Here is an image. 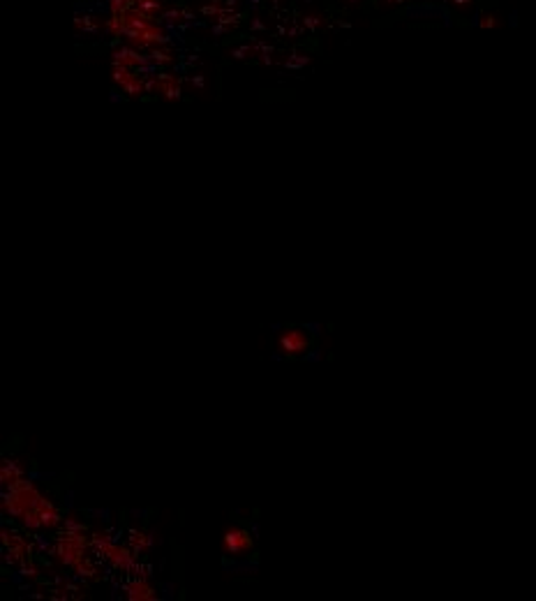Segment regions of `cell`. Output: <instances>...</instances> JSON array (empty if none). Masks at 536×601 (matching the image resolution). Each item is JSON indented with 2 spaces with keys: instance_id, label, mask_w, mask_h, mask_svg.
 I'll list each match as a JSON object with an SVG mask.
<instances>
[{
  "instance_id": "cell-25",
  "label": "cell",
  "mask_w": 536,
  "mask_h": 601,
  "mask_svg": "<svg viewBox=\"0 0 536 601\" xmlns=\"http://www.w3.org/2000/svg\"><path fill=\"white\" fill-rule=\"evenodd\" d=\"M250 31H254V32H264V31H268V26H266L261 19H252L250 21Z\"/></svg>"
},
{
  "instance_id": "cell-7",
  "label": "cell",
  "mask_w": 536,
  "mask_h": 601,
  "mask_svg": "<svg viewBox=\"0 0 536 601\" xmlns=\"http://www.w3.org/2000/svg\"><path fill=\"white\" fill-rule=\"evenodd\" d=\"M123 597L129 601H155L158 592L151 585V580L146 573H132L129 580L123 585Z\"/></svg>"
},
{
  "instance_id": "cell-34",
  "label": "cell",
  "mask_w": 536,
  "mask_h": 601,
  "mask_svg": "<svg viewBox=\"0 0 536 601\" xmlns=\"http://www.w3.org/2000/svg\"><path fill=\"white\" fill-rule=\"evenodd\" d=\"M453 2H455V5H469L472 0H453Z\"/></svg>"
},
{
  "instance_id": "cell-3",
  "label": "cell",
  "mask_w": 536,
  "mask_h": 601,
  "mask_svg": "<svg viewBox=\"0 0 536 601\" xmlns=\"http://www.w3.org/2000/svg\"><path fill=\"white\" fill-rule=\"evenodd\" d=\"M93 543V553L104 560L111 569L123 571V573H141V564H139V555L134 550L127 546V543H121L116 541L109 532H95L91 537Z\"/></svg>"
},
{
  "instance_id": "cell-6",
  "label": "cell",
  "mask_w": 536,
  "mask_h": 601,
  "mask_svg": "<svg viewBox=\"0 0 536 601\" xmlns=\"http://www.w3.org/2000/svg\"><path fill=\"white\" fill-rule=\"evenodd\" d=\"M278 349L284 356H303L310 349V335L301 326H289L278 335Z\"/></svg>"
},
{
  "instance_id": "cell-11",
  "label": "cell",
  "mask_w": 536,
  "mask_h": 601,
  "mask_svg": "<svg viewBox=\"0 0 536 601\" xmlns=\"http://www.w3.org/2000/svg\"><path fill=\"white\" fill-rule=\"evenodd\" d=\"M166 42H169V37L159 31L158 26H148L146 31L139 32V37H136L132 44L134 46H148V44H166Z\"/></svg>"
},
{
  "instance_id": "cell-10",
  "label": "cell",
  "mask_w": 536,
  "mask_h": 601,
  "mask_svg": "<svg viewBox=\"0 0 536 601\" xmlns=\"http://www.w3.org/2000/svg\"><path fill=\"white\" fill-rule=\"evenodd\" d=\"M158 81H159L158 88L164 99H169V102L181 99V79H176L171 74H158Z\"/></svg>"
},
{
  "instance_id": "cell-19",
  "label": "cell",
  "mask_w": 536,
  "mask_h": 601,
  "mask_svg": "<svg viewBox=\"0 0 536 601\" xmlns=\"http://www.w3.org/2000/svg\"><path fill=\"white\" fill-rule=\"evenodd\" d=\"M136 7L153 14V12H162V2L159 0H136Z\"/></svg>"
},
{
  "instance_id": "cell-9",
  "label": "cell",
  "mask_w": 536,
  "mask_h": 601,
  "mask_svg": "<svg viewBox=\"0 0 536 601\" xmlns=\"http://www.w3.org/2000/svg\"><path fill=\"white\" fill-rule=\"evenodd\" d=\"M127 546L134 550L136 555H146L153 548V537L146 530H129L127 532Z\"/></svg>"
},
{
  "instance_id": "cell-12",
  "label": "cell",
  "mask_w": 536,
  "mask_h": 601,
  "mask_svg": "<svg viewBox=\"0 0 536 601\" xmlns=\"http://www.w3.org/2000/svg\"><path fill=\"white\" fill-rule=\"evenodd\" d=\"M121 88H123V93H127L129 97H139L141 93H146L144 81H141V79H136L134 74H127V79L121 84Z\"/></svg>"
},
{
  "instance_id": "cell-20",
  "label": "cell",
  "mask_w": 536,
  "mask_h": 601,
  "mask_svg": "<svg viewBox=\"0 0 536 601\" xmlns=\"http://www.w3.org/2000/svg\"><path fill=\"white\" fill-rule=\"evenodd\" d=\"M148 56H151L153 63H174V56L169 54V51H164V49H153Z\"/></svg>"
},
{
  "instance_id": "cell-27",
  "label": "cell",
  "mask_w": 536,
  "mask_h": 601,
  "mask_svg": "<svg viewBox=\"0 0 536 601\" xmlns=\"http://www.w3.org/2000/svg\"><path fill=\"white\" fill-rule=\"evenodd\" d=\"M497 23H499V21H497V19H495V16H490V14L481 19V26H483V28H495Z\"/></svg>"
},
{
  "instance_id": "cell-24",
  "label": "cell",
  "mask_w": 536,
  "mask_h": 601,
  "mask_svg": "<svg viewBox=\"0 0 536 601\" xmlns=\"http://www.w3.org/2000/svg\"><path fill=\"white\" fill-rule=\"evenodd\" d=\"M252 51H254V54H273L275 49H273L271 44H266V42H254Z\"/></svg>"
},
{
  "instance_id": "cell-31",
  "label": "cell",
  "mask_w": 536,
  "mask_h": 601,
  "mask_svg": "<svg viewBox=\"0 0 536 601\" xmlns=\"http://www.w3.org/2000/svg\"><path fill=\"white\" fill-rule=\"evenodd\" d=\"M192 86H196V88L201 91V88H204V76H194V79H192Z\"/></svg>"
},
{
  "instance_id": "cell-16",
  "label": "cell",
  "mask_w": 536,
  "mask_h": 601,
  "mask_svg": "<svg viewBox=\"0 0 536 601\" xmlns=\"http://www.w3.org/2000/svg\"><path fill=\"white\" fill-rule=\"evenodd\" d=\"M310 61H312L310 56H303V54H291V56H289V58H287V61H284V65H287V67H291V69H301V67H305V65H308Z\"/></svg>"
},
{
  "instance_id": "cell-33",
  "label": "cell",
  "mask_w": 536,
  "mask_h": 601,
  "mask_svg": "<svg viewBox=\"0 0 536 601\" xmlns=\"http://www.w3.org/2000/svg\"><path fill=\"white\" fill-rule=\"evenodd\" d=\"M183 16H185V19H194V14H192L189 9H183Z\"/></svg>"
},
{
  "instance_id": "cell-8",
  "label": "cell",
  "mask_w": 536,
  "mask_h": 601,
  "mask_svg": "<svg viewBox=\"0 0 536 601\" xmlns=\"http://www.w3.org/2000/svg\"><path fill=\"white\" fill-rule=\"evenodd\" d=\"M26 479V465L16 458H2L0 460V486L2 490L16 486L19 481Z\"/></svg>"
},
{
  "instance_id": "cell-15",
  "label": "cell",
  "mask_w": 536,
  "mask_h": 601,
  "mask_svg": "<svg viewBox=\"0 0 536 601\" xmlns=\"http://www.w3.org/2000/svg\"><path fill=\"white\" fill-rule=\"evenodd\" d=\"M114 65H125V67H129V65H134V61H132V56H129V49H116L114 54Z\"/></svg>"
},
{
  "instance_id": "cell-32",
  "label": "cell",
  "mask_w": 536,
  "mask_h": 601,
  "mask_svg": "<svg viewBox=\"0 0 536 601\" xmlns=\"http://www.w3.org/2000/svg\"><path fill=\"white\" fill-rule=\"evenodd\" d=\"M278 35H280V37H287V28H284V26H280V28H278Z\"/></svg>"
},
{
  "instance_id": "cell-29",
  "label": "cell",
  "mask_w": 536,
  "mask_h": 601,
  "mask_svg": "<svg viewBox=\"0 0 536 601\" xmlns=\"http://www.w3.org/2000/svg\"><path fill=\"white\" fill-rule=\"evenodd\" d=\"M301 32H305V28H303V26H291V28L287 31V37H298Z\"/></svg>"
},
{
  "instance_id": "cell-35",
  "label": "cell",
  "mask_w": 536,
  "mask_h": 601,
  "mask_svg": "<svg viewBox=\"0 0 536 601\" xmlns=\"http://www.w3.org/2000/svg\"><path fill=\"white\" fill-rule=\"evenodd\" d=\"M345 2H347V5H358L361 0H345Z\"/></svg>"
},
{
  "instance_id": "cell-2",
  "label": "cell",
  "mask_w": 536,
  "mask_h": 601,
  "mask_svg": "<svg viewBox=\"0 0 536 601\" xmlns=\"http://www.w3.org/2000/svg\"><path fill=\"white\" fill-rule=\"evenodd\" d=\"M93 543L86 537V525L76 516H67L63 520V530L53 543V557L67 567L74 576L81 578H97V564L91 557Z\"/></svg>"
},
{
  "instance_id": "cell-4",
  "label": "cell",
  "mask_w": 536,
  "mask_h": 601,
  "mask_svg": "<svg viewBox=\"0 0 536 601\" xmlns=\"http://www.w3.org/2000/svg\"><path fill=\"white\" fill-rule=\"evenodd\" d=\"M0 541H2V548H5V562L12 564V567H21L23 562L31 560V543L26 537H21L14 530H7L2 527L0 530Z\"/></svg>"
},
{
  "instance_id": "cell-1",
  "label": "cell",
  "mask_w": 536,
  "mask_h": 601,
  "mask_svg": "<svg viewBox=\"0 0 536 601\" xmlns=\"http://www.w3.org/2000/svg\"><path fill=\"white\" fill-rule=\"evenodd\" d=\"M0 509L28 532H51L56 527H63L65 520L61 506L51 500V495H46L28 476L2 493Z\"/></svg>"
},
{
  "instance_id": "cell-23",
  "label": "cell",
  "mask_w": 536,
  "mask_h": 601,
  "mask_svg": "<svg viewBox=\"0 0 536 601\" xmlns=\"http://www.w3.org/2000/svg\"><path fill=\"white\" fill-rule=\"evenodd\" d=\"M132 0H111V12L114 14H125V9L129 7Z\"/></svg>"
},
{
  "instance_id": "cell-36",
  "label": "cell",
  "mask_w": 536,
  "mask_h": 601,
  "mask_svg": "<svg viewBox=\"0 0 536 601\" xmlns=\"http://www.w3.org/2000/svg\"><path fill=\"white\" fill-rule=\"evenodd\" d=\"M384 2H388V5H395V2H405V0H384Z\"/></svg>"
},
{
  "instance_id": "cell-26",
  "label": "cell",
  "mask_w": 536,
  "mask_h": 601,
  "mask_svg": "<svg viewBox=\"0 0 536 601\" xmlns=\"http://www.w3.org/2000/svg\"><path fill=\"white\" fill-rule=\"evenodd\" d=\"M162 14H164V19H171V21L185 19V16H183V9H166V12H162Z\"/></svg>"
},
{
  "instance_id": "cell-22",
  "label": "cell",
  "mask_w": 536,
  "mask_h": 601,
  "mask_svg": "<svg viewBox=\"0 0 536 601\" xmlns=\"http://www.w3.org/2000/svg\"><path fill=\"white\" fill-rule=\"evenodd\" d=\"M254 51H252V46H241V49H231L229 51V56L231 58H236V61H245L248 56H252Z\"/></svg>"
},
{
  "instance_id": "cell-30",
  "label": "cell",
  "mask_w": 536,
  "mask_h": 601,
  "mask_svg": "<svg viewBox=\"0 0 536 601\" xmlns=\"http://www.w3.org/2000/svg\"><path fill=\"white\" fill-rule=\"evenodd\" d=\"M259 63H264V65H273L271 54H261V56H259Z\"/></svg>"
},
{
  "instance_id": "cell-14",
  "label": "cell",
  "mask_w": 536,
  "mask_h": 601,
  "mask_svg": "<svg viewBox=\"0 0 536 601\" xmlns=\"http://www.w3.org/2000/svg\"><path fill=\"white\" fill-rule=\"evenodd\" d=\"M74 26L79 28V31H83V32H97L99 31L97 23L93 21V16H76Z\"/></svg>"
},
{
  "instance_id": "cell-21",
  "label": "cell",
  "mask_w": 536,
  "mask_h": 601,
  "mask_svg": "<svg viewBox=\"0 0 536 601\" xmlns=\"http://www.w3.org/2000/svg\"><path fill=\"white\" fill-rule=\"evenodd\" d=\"M220 0H213V2H208V5H201V14L204 16H213V19H218L220 16Z\"/></svg>"
},
{
  "instance_id": "cell-5",
  "label": "cell",
  "mask_w": 536,
  "mask_h": 601,
  "mask_svg": "<svg viewBox=\"0 0 536 601\" xmlns=\"http://www.w3.org/2000/svg\"><path fill=\"white\" fill-rule=\"evenodd\" d=\"M252 548H254V539H252L250 530H245L241 525H231L224 530V534H222V550L227 555L243 557L252 553Z\"/></svg>"
},
{
  "instance_id": "cell-13",
  "label": "cell",
  "mask_w": 536,
  "mask_h": 601,
  "mask_svg": "<svg viewBox=\"0 0 536 601\" xmlns=\"http://www.w3.org/2000/svg\"><path fill=\"white\" fill-rule=\"evenodd\" d=\"M218 23H222V26H227V28H238V23H241V14H236L231 7H222L220 9V16L215 19Z\"/></svg>"
},
{
  "instance_id": "cell-37",
  "label": "cell",
  "mask_w": 536,
  "mask_h": 601,
  "mask_svg": "<svg viewBox=\"0 0 536 601\" xmlns=\"http://www.w3.org/2000/svg\"><path fill=\"white\" fill-rule=\"evenodd\" d=\"M273 5H275V7H278V5H280V0H273Z\"/></svg>"
},
{
  "instance_id": "cell-18",
  "label": "cell",
  "mask_w": 536,
  "mask_h": 601,
  "mask_svg": "<svg viewBox=\"0 0 536 601\" xmlns=\"http://www.w3.org/2000/svg\"><path fill=\"white\" fill-rule=\"evenodd\" d=\"M301 23H303V28H308L310 32H315L324 23V16H319V14H305L301 19Z\"/></svg>"
},
{
  "instance_id": "cell-17",
  "label": "cell",
  "mask_w": 536,
  "mask_h": 601,
  "mask_svg": "<svg viewBox=\"0 0 536 601\" xmlns=\"http://www.w3.org/2000/svg\"><path fill=\"white\" fill-rule=\"evenodd\" d=\"M123 28H125V14H114V19L106 21V31L114 32V35H121Z\"/></svg>"
},
{
  "instance_id": "cell-28",
  "label": "cell",
  "mask_w": 536,
  "mask_h": 601,
  "mask_svg": "<svg viewBox=\"0 0 536 601\" xmlns=\"http://www.w3.org/2000/svg\"><path fill=\"white\" fill-rule=\"evenodd\" d=\"M227 31H231V28H227V26H222V23H213V35H224Z\"/></svg>"
}]
</instances>
